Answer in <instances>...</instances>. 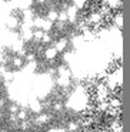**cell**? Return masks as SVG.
Returning a JSON list of instances; mask_svg holds the SVG:
<instances>
[{
    "label": "cell",
    "mask_w": 130,
    "mask_h": 132,
    "mask_svg": "<svg viewBox=\"0 0 130 132\" xmlns=\"http://www.w3.org/2000/svg\"><path fill=\"white\" fill-rule=\"evenodd\" d=\"M17 24H19V20L16 19V17H10V19H7V26L9 27H16Z\"/></svg>",
    "instance_id": "1"
},
{
    "label": "cell",
    "mask_w": 130,
    "mask_h": 132,
    "mask_svg": "<svg viewBox=\"0 0 130 132\" xmlns=\"http://www.w3.org/2000/svg\"><path fill=\"white\" fill-rule=\"evenodd\" d=\"M46 56L49 57V59L54 57L56 56V49H47V50H46Z\"/></svg>",
    "instance_id": "2"
},
{
    "label": "cell",
    "mask_w": 130,
    "mask_h": 132,
    "mask_svg": "<svg viewBox=\"0 0 130 132\" xmlns=\"http://www.w3.org/2000/svg\"><path fill=\"white\" fill-rule=\"evenodd\" d=\"M13 65L16 66V68H20V66L23 65V60L20 59L19 56H17V57H14V60H13Z\"/></svg>",
    "instance_id": "3"
}]
</instances>
